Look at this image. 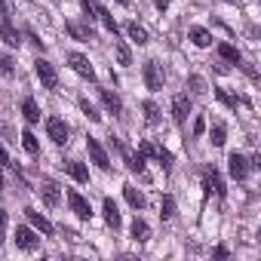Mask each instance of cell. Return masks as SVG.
Returning a JSON list of instances; mask_svg holds the SVG:
<instances>
[{"mask_svg":"<svg viewBox=\"0 0 261 261\" xmlns=\"http://www.w3.org/2000/svg\"><path fill=\"white\" fill-rule=\"evenodd\" d=\"M80 111H83V114H86V117H89L92 123H98V120H101V114L95 111V105H92L89 98H80Z\"/></svg>","mask_w":261,"mask_h":261,"instance_id":"obj_25","label":"cell"},{"mask_svg":"<svg viewBox=\"0 0 261 261\" xmlns=\"http://www.w3.org/2000/svg\"><path fill=\"white\" fill-rule=\"evenodd\" d=\"M22 114H25L28 123H37V120H40V108H37V101H34V98H25V101H22Z\"/></svg>","mask_w":261,"mask_h":261,"instance_id":"obj_17","label":"cell"},{"mask_svg":"<svg viewBox=\"0 0 261 261\" xmlns=\"http://www.w3.org/2000/svg\"><path fill=\"white\" fill-rule=\"evenodd\" d=\"M188 86H191V92H194V95H203V92H206V80H203L200 74L188 77Z\"/></svg>","mask_w":261,"mask_h":261,"instance_id":"obj_27","label":"cell"},{"mask_svg":"<svg viewBox=\"0 0 261 261\" xmlns=\"http://www.w3.org/2000/svg\"><path fill=\"white\" fill-rule=\"evenodd\" d=\"M133 237H136L139 243H145V240L151 237V227H148V224H145L142 218H136V221H133Z\"/></svg>","mask_w":261,"mask_h":261,"instance_id":"obj_23","label":"cell"},{"mask_svg":"<svg viewBox=\"0 0 261 261\" xmlns=\"http://www.w3.org/2000/svg\"><path fill=\"white\" fill-rule=\"evenodd\" d=\"M224 136H227V133H224V126H221V123H218V126H212L209 139H212V145H215V148H221V145H224Z\"/></svg>","mask_w":261,"mask_h":261,"instance_id":"obj_29","label":"cell"},{"mask_svg":"<svg viewBox=\"0 0 261 261\" xmlns=\"http://www.w3.org/2000/svg\"><path fill=\"white\" fill-rule=\"evenodd\" d=\"M191 40H194L197 46H209V43H212V34H209L206 28H191Z\"/></svg>","mask_w":261,"mask_h":261,"instance_id":"obj_22","label":"cell"},{"mask_svg":"<svg viewBox=\"0 0 261 261\" xmlns=\"http://www.w3.org/2000/svg\"><path fill=\"white\" fill-rule=\"evenodd\" d=\"M117 4H129V0H117Z\"/></svg>","mask_w":261,"mask_h":261,"instance_id":"obj_40","label":"cell"},{"mask_svg":"<svg viewBox=\"0 0 261 261\" xmlns=\"http://www.w3.org/2000/svg\"><path fill=\"white\" fill-rule=\"evenodd\" d=\"M139 154H142V157H154V154H157V148H154V145H148V142H142Z\"/></svg>","mask_w":261,"mask_h":261,"instance_id":"obj_36","label":"cell"},{"mask_svg":"<svg viewBox=\"0 0 261 261\" xmlns=\"http://www.w3.org/2000/svg\"><path fill=\"white\" fill-rule=\"evenodd\" d=\"M101 101H105V108L111 111V114H120L123 111V105H120V98L111 92V89H101Z\"/></svg>","mask_w":261,"mask_h":261,"instance_id":"obj_20","label":"cell"},{"mask_svg":"<svg viewBox=\"0 0 261 261\" xmlns=\"http://www.w3.org/2000/svg\"><path fill=\"white\" fill-rule=\"evenodd\" d=\"M16 246L25 249V252H34L40 246V237L31 230V227H16Z\"/></svg>","mask_w":261,"mask_h":261,"instance_id":"obj_7","label":"cell"},{"mask_svg":"<svg viewBox=\"0 0 261 261\" xmlns=\"http://www.w3.org/2000/svg\"><path fill=\"white\" fill-rule=\"evenodd\" d=\"M0 16H4V19H13V0H0Z\"/></svg>","mask_w":261,"mask_h":261,"instance_id":"obj_35","label":"cell"},{"mask_svg":"<svg viewBox=\"0 0 261 261\" xmlns=\"http://www.w3.org/2000/svg\"><path fill=\"white\" fill-rule=\"evenodd\" d=\"M123 194H126V200H129V206H133V209H145V197H142L133 185H126V188H123Z\"/></svg>","mask_w":261,"mask_h":261,"instance_id":"obj_19","label":"cell"},{"mask_svg":"<svg viewBox=\"0 0 261 261\" xmlns=\"http://www.w3.org/2000/svg\"><path fill=\"white\" fill-rule=\"evenodd\" d=\"M86 151H89V157H92V163H95L98 169H111V160H108L105 148L98 145V139H86Z\"/></svg>","mask_w":261,"mask_h":261,"instance_id":"obj_8","label":"cell"},{"mask_svg":"<svg viewBox=\"0 0 261 261\" xmlns=\"http://www.w3.org/2000/svg\"><path fill=\"white\" fill-rule=\"evenodd\" d=\"M114 49H117V62H120V65H129V62H133V53H129V46H126L123 40H117Z\"/></svg>","mask_w":261,"mask_h":261,"instance_id":"obj_24","label":"cell"},{"mask_svg":"<svg viewBox=\"0 0 261 261\" xmlns=\"http://www.w3.org/2000/svg\"><path fill=\"white\" fill-rule=\"evenodd\" d=\"M98 19H101V25H105V28H108V31H111V34H114V37H117V22H114V19H111V13H108V10H101V7H98Z\"/></svg>","mask_w":261,"mask_h":261,"instance_id":"obj_28","label":"cell"},{"mask_svg":"<svg viewBox=\"0 0 261 261\" xmlns=\"http://www.w3.org/2000/svg\"><path fill=\"white\" fill-rule=\"evenodd\" d=\"M4 233H7V212H0V243H4Z\"/></svg>","mask_w":261,"mask_h":261,"instance_id":"obj_37","label":"cell"},{"mask_svg":"<svg viewBox=\"0 0 261 261\" xmlns=\"http://www.w3.org/2000/svg\"><path fill=\"white\" fill-rule=\"evenodd\" d=\"M68 65L80 74V77H86V80H95V71H92V65H89V59L83 56V53H71L68 56Z\"/></svg>","mask_w":261,"mask_h":261,"instance_id":"obj_5","label":"cell"},{"mask_svg":"<svg viewBox=\"0 0 261 261\" xmlns=\"http://www.w3.org/2000/svg\"><path fill=\"white\" fill-rule=\"evenodd\" d=\"M34 71H37V77H40V83H43L46 89H56V86H59V74H56V68H53L46 59H37V62H34Z\"/></svg>","mask_w":261,"mask_h":261,"instance_id":"obj_3","label":"cell"},{"mask_svg":"<svg viewBox=\"0 0 261 261\" xmlns=\"http://www.w3.org/2000/svg\"><path fill=\"white\" fill-rule=\"evenodd\" d=\"M145 83H148V89H163V83H166V74H163V65L160 62H145Z\"/></svg>","mask_w":261,"mask_h":261,"instance_id":"obj_2","label":"cell"},{"mask_svg":"<svg viewBox=\"0 0 261 261\" xmlns=\"http://www.w3.org/2000/svg\"><path fill=\"white\" fill-rule=\"evenodd\" d=\"M40 197H43L46 206H56L59 197H62V194H59V185H56L53 178H43V181H40Z\"/></svg>","mask_w":261,"mask_h":261,"instance_id":"obj_12","label":"cell"},{"mask_svg":"<svg viewBox=\"0 0 261 261\" xmlns=\"http://www.w3.org/2000/svg\"><path fill=\"white\" fill-rule=\"evenodd\" d=\"M218 53H221V59H227V62H233V65H240V53L230 46V43H221L218 46Z\"/></svg>","mask_w":261,"mask_h":261,"instance_id":"obj_26","label":"cell"},{"mask_svg":"<svg viewBox=\"0 0 261 261\" xmlns=\"http://www.w3.org/2000/svg\"><path fill=\"white\" fill-rule=\"evenodd\" d=\"M169 7V0H157V10H166Z\"/></svg>","mask_w":261,"mask_h":261,"instance_id":"obj_39","label":"cell"},{"mask_svg":"<svg viewBox=\"0 0 261 261\" xmlns=\"http://www.w3.org/2000/svg\"><path fill=\"white\" fill-rule=\"evenodd\" d=\"M22 145H25V151H28V154H40V142L34 139L31 129H25V133H22Z\"/></svg>","mask_w":261,"mask_h":261,"instance_id":"obj_21","label":"cell"},{"mask_svg":"<svg viewBox=\"0 0 261 261\" xmlns=\"http://www.w3.org/2000/svg\"><path fill=\"white\" fill-rule=\"evenodd\" d=\"M0 188H4V181H0Z\"/></svg>","mask_w":261,"mask_h":261,"instance_id":"obj_42","label":"cell"},{"mask_svg":"<svg viewBox=\"0 0 261 261\" xmlns=\"http://www.w3.org/2000/svg\"><path fill=\"white\" fill-rule=\"evenodd\" d=\"M160 215H163V218H172V215H175V200H172V197H163V203H160Z\"/></svg>","mask_w":261,"mask_h":261,"instance_id":"obj_32","label":"cell"},{"mask_svg":"<svg viewBox=\"0 0 261 261\" xmlns=\"http://www.w3.org/2000/svg\"><path fill=\"white\" fill-rule=\"evenodd\" d=\"M188 114H191V98L188 95H175L172 98V117H175V123H185Z\"/></svg>","mask_w":261,"mask_h":261,"instance_id":"obj_10","label":"cell"},{"mask_svg":"<svg viewBox=\"0 0 261 261\" xmlns=\"http://www.w3.org/2000/svg\"><path fill=\"white\" fill-rule=\"evenodd\" d=\"M0 166H13L10 157H7V151H4V145H0Z\"/></svg>","mask_w":261,"mask_h":261,"instance_id":"obj_38","label":"cell"},{"mask_svg":"<svg viewBox=\"0 0 261 261\" xmlns=\"http://www.w3.org/2000/svg\"><path fill=\"white\" fill-rule=\"evenodd\" d=\"M65 28L71 31L74 40H92V28H86V25H80V22H68Z\"/></svg>","mask_w":261,"mask_h":261,"instance_id":"obj_16","label":"cell"},{"mask_svg":"<svg viewBox=\"0 0 261 261\" xmlns=\"http://www.w3.org/2000/svg\"><path fill=\"white\" fill-rule=\"evenodd\" d=\"M203 188H206V194H224V185H221V175L215 172V169H206L203 172Z\"/></svg>","mask_w":261,"mask_h":261,"instance_id":"obj_11","label":"cell"},{"mask_svg":"<svg viewBox=\"0 0 261 261\" xmlns=\"http://www.w3.org/2000/svg\"><path fill=\"white\" fill-rule=\"evenodd\" d=\"M145 120H148V123H157V120H160V108H157L154 101H145Z\"/></svg>","mask_w":261,"mask_h":261,"instance_id":"obj_30","label":"cell"},{"mask_svg":"<svg viewBox=\"0 0 261 261\" xmlns=\"http://www.w3.org/2000/svg\"><path fill=\"white\" fill-rule=\"evenodd\" d=\"M80 7L89 13L86 19H98V4H95V0H80Z\"/></svg>","mask_w":261,"mask_h":261,"instance_id":"obj_34","label":"cell"},{"mask_svg":"<svg viewBox=\"0 0 261 261\" xmlns=\"http://www.w3.org/2000/svg\"><path fill=\"white\" fill-rule=\"evenodd\" d=\"M46 133H49V139H53L56 145H68L71 129H68V123H65L62 117H49V120H46Z\"/></svg>","mask_w":261,"mask_h":261,"instance_id":"obj_1","label":"cell"},{"mask_svg":"<svg viewBox=\"0 0 261 261\" xmlns=\"http://www.w3.org/2000/svg\"><path fill=\"white\" fill-rule=\"evenodd\" d=\"M65 169H68V175L74 178V181H89V169L83 166V163H77V160H71V163H65Z\"/></svg>","mask_w":261,"mask_h":261,"instance_id":"obj_14","label":"cell"},{"mask_svg":"<svg viewBox=\"0 0 261 261\" xmlns=\"http://www.w3.org/2000/svg\"><path fill=\"white\" fill-rule=\"evenodd\" d=\"M227 4H237V0H227Z\"/></svg>","mask_w":261,"mask_h":261,"instance_id":"obj_41","label":"cell"},{"mask_svg":"<svg viewBox=\"0 0 261 261\" xmlns=\"http://www.w3.org/2000/svg\"><path fill=\"white\" fill-rule=\"evenodd\" d=\"M126 34L133 37V40H136L139 46H142V43H148V31H145V28H142L139 22H129V25H126Z\"/></svg>","mask_w":261,"mask_h":261,"instance_id":"obj_18","label":"cell"},{"mask_svg":"<svg viewBox=\"0 0 261 261\" xmlns=\"http://www.w3.org/2000/svg\"><path fill=\"white\" fill-rule=\"evenodd\" d=\"M227 172H230V178L243 181V178L249 175V160H246L243 154H230V157H227Z\"/></svg>","mask_w":261,"mask_h":261,"instance_id":"obj_6","label":"cell"},{"mask_svg":"<svg viewBox=\"0 0 261 261\" xmlns=\"http://www.w3.org/2000/svg\"><path fill=\"white\" fill-rule=\"evenodd\" d=\"M105 221H108V224H111L114 230L120 227V209H117V203H114L111 197L105 200Z\"/></svg>","mask_w":261,"mask_h":261,"instance_id":"obj_15","label":"cell"},{"mask_svg":"<svg viewBox=\"0 0 261 261\" xmlns=\"http://www.w3.org/2000/svg\"><path fill=\"white\" fill-rule=\"evenodd\" d=\"M25 218H28V221H31V224L43 233V237H49V233H53V224H49V221H46L37 209H31V206H28V209H25Z\"/></svg>","mask_w":261,"mask_h":261,"instance_id":"obj_13","label":"cell"},{"mask_svg":"<svg viewBox=\"0 0 261 261\" xmlns=\"http://www.w3.org/2000/svg\"><path fill=\"white\" fill-rule=\"evenodd\" d=\"M68 203H71V212H74L80 221H89V218H92V206H89L77 191H68Z\"/></svg>","mask_w":261,"mask_h":261,"instance_id":"obj_4","label":"cell"},{"mask_svg":"<svg viewBox=\"0 0 261 261\" xmlns=\"http://www.w3.org/2000/svg\"><path fill=\"white\" fill-rule=\"evenodd\" d=\"M16 71V65H13V59L10 56H0V77H10Z\"/></svg>","mask_w":261,"mask_h":261,"instance_id":"obj_33","label":"cell"},{"mask_svg":"<svg viewBox=\"0 0 261 261\" xmlns=\"http://www.w3.org/2000/svg\"><path fill=\"white\" fill-rule=\"evenodd\" d=\"M0 37H4L7 46H19L22 43L19 40V31L13 28V19H4V16H0Z\"/></svg>","mask_w":261,"mask_h":261,"instance_id":"obj_9","label":"cell"},{"mask_svg":"<svg viewBox=\"0 0 261 261\" xmlns=\"http://www.w3.org/2000/svg\"><path fill=\"white\" fill-rule=\"evenodd\" d=\"M154 157H157V160H160V166H163V169H166V172H169V169H172V154H169V151H166V148H157V154H154Z\"/></svg>","mask_w":261,"mask_h":261,"instance_id":"obj_31","label":"cell"}]
</instances>
